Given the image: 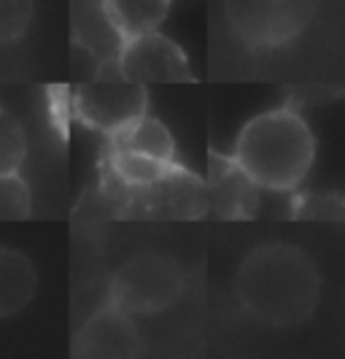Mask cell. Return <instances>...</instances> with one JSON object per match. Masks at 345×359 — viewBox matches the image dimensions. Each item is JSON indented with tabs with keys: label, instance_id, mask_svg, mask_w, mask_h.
<instances>
[{
	"label": "cell",
	"instance_id": "1",
	"mask_svg": "<svg viewBox=\"0 0 345 359\" xmlns=\"http://www.w3.org/2000/svg\"><path fill=\"white\" fill-rule=\"evenodd\" d=\"M321 278L308 254L291 243L259 246L235 273V297L248 316L270 327H297L318 306Z\"/></svg>",
	"mask_w": 345,
	"mask_h": 359
},
{
	"label": "cell",
	"instance_id": "2",
	"mask_svg": "<svg viewBox=\"0 0 345 359\" xmlns=\"http://www.w3.org/2000/svg\"><path fill=\"white\" fill-rule=\"evenodd\" d=\"M316 138L291 106L254 116L240 130L232 149L237 170L259 189L291 192L313 168Z\"/></svg>",
	"mask_w": 345,
	"mask_h": 359
},
{
	"label": "cell",
	"instance_id": "3",
	"mask_svg": "<svg viewBox=\"0 0 345 359\" xmlns=\"http://www.w3.org/2000/svg\"><path fill=\"white\" fill-rule=\"evenodd\" d=\"M183 292V270L173 257L138 254L111 278V303L135 313H160L178 303Z\"/></svg>",
	"mask_w": 345,
	"mask_h": 359
},
{
	"label": "cell",
	"instance_id": "4",
	"mask_svg": "<svg viewBox=\"0 0 345 359\" xmlns=\"http://www.w3.org/2000/svg\"><path fill=\"white\" fill-rule=\"evenodd\" d=\"M318 0H224L235 36L259 49H278L308 30Z\"/></svg>",
	"mask_w": 345,
	"mask_h": 359
},
{
	"label": "cell",
	"instance_id": "5",
	"mask_svg": "<svg viewBox=\"0 0 345 359\" xmlns=\"http://www.w3.org/2000/svg\"><path fill=\"white\" fill-rule=\"evenodd\" d=\"M119 76L138 84H186L195 81L189 60L178 43H173L160 30L122 38L116 57Z\"/></svg>",
	"mask_w": 345,
	"mask_h": 359
},
{
	"label": "cell",
	"instance_id": "6",
	"mask_svg": "<svg viewBox=\"0 0 345 359\" xmlns=\"http://www.w3.org/2000/svg\"><path fill=\"white\" fill-rule=\"evenodd\" d=\"M148 92L146 84L127 81V79H97L90 84H81L73 97L76 116L92 130H100L113 135L116 130L127 127L132 119L146 114Z\"/></svg>",
	"mask_w": 345,
	"mask_h": 359
},
{
	"label": "cell",
	"instance_id": "7",
	"mask_svg": "<svg viewBox=\"0 0 345 359\" xmlns=\"http://www.w3.org/2000/svg\"><path fill=\"white\" fill-rule=\"evenodd\" d=\"M141 351V335L127 311L106 306L94 311L73 341V357L127 359Z\"/></svg>",
	"mask_w": 345,
	"mask_h": 359
},
{
	"label": "cell",
	"instance_id": "8",
	"mask_svg": "<svg viewBox=\"0 0 345 359\" xmlns=\"http://www.w3.org/2000/svg\"><path fill=\"white\" fill-rule=\"evenodd\" d=\"M36 284V268L27 254L0 249V319H8L30 306Z\"/></svg>",
	"mask_w": 345,
	"mask_h": 359
},
{
	"label": "cell",
	"instance_id": "9",
	"mask_svg": "<svg viewBox=\"0 0 345 359\" xmlns=\"http://www.w3.org/2000/svg\"><path fill=\"white\" fill-rule=\"evenodd\" d=\"M108 138L113 149L138 151V154H146V157H154V160L162 162H176V141H173L170 130L157 116L141 114L138 119H132L127 127L116 130Z\"/></svg>",
	"mask_w": 345,
	"mask_h": 359
},
{
	"label": "cell",
	"instance_id": "10",
	"mask_svg": "<svg viewBox=\"0 0 345 359\" xmlns=\"http://www.w3.org/2000/svg\"><path fill=\"white\" fill-rule=\"evenodd\" d=\"M170 11V0H103V17L119 38L157 30Z\"/></svg>",
	"mask_w": 345,
	"mask_h": 359
},
{
	"label": "cell",
	"instance_id": "11",
	"mask_svg": "<svg viewBox=\"0 0 345 359\" xmlns=\"http://www.w3.org/2000/svg\"><path fill=\"white\" fill-rule=\"evenodd\" d=\"M111 168L122 184L135 187V189H148L167 179L176 170V162L154 160V157H146L138 151H125V149H111Z\"/></svg>",
	"mask_w": 345,
	"mask_h": 359
},
{
	"label": "cell",
	"instance_id": "12",
	"mask_svg": "<svg viewBox=\"0 0 345 359\" xmlns=\"http://www.w3.org/2000/svg\"><path fill=\"white\" fill-rule=\"evenodd\" d=\"M27 157L24 127L8 108L0 106V173H19Z\"/></svg>",
	"mask_w": 345,
	"mask_h": 359
},
{
	"label": "cell",
	"instance_id": "13",
	"mask_svg": "<svg viewBox=\"0 0 345 359\" xmlns=\"http://www.w3.org/2000/svg\"><path fill=\"white\" fill-rule=\"evenodd\" d=\"M33 211V195L19 173H0V222H22Z\"/></svg>",
	"mask_w": 345,
	"mask_h": 359
},
{
	"label": "cell",
	"instance_id": "14",
	"mask_svg": "<svg viewBox=\"0 0 345 359\" xmlns=\"http://www.w3.org/2000/svg\"><path fill=\"white\" fill-rule=\"evenodd\" d=\"M33 0H0V43H14L27 33Z\"/></svg>",
	"mask_w": 345,
	"mask_h": 359
},
{
	"label": "cell",
	"instance_id": "15",
	"mask_svg": "<svg viewBox=\"0 0 345 359\" xmlns=\"http://www.w3.org/2000/svg\"><path fill=\"white\" fill-rule=\"evenodd\" d=\"M332 200L337 198L335 195H329V198H321V195L302 198L294 205V211H297V216H302V219H343L340 211H329V203Z\"/></svg>",
	"mask_w": 345,
	"mask_h": 359
}]
</instances>
